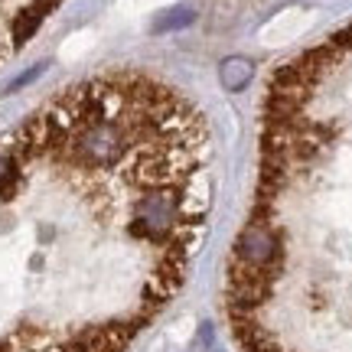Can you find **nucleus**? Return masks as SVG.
<instances>
[{
	"mask_svg": "<svg viewBox=\"0 0 352 352\" xmlns=\"http://www.w3.org/2000/svg\"><path fill=\"white\" fill-rule=\"evenodd\" d=\"M186 23H192V13L189 10H176V13H170L164 23H157V30H170V26H186Z\"/></svg>",
	"mask_w": 352,
	"mask_h": 352,
	"instance_id": "obj_2",
	"label": "nucleus"
},
{
	"mask_svg": "<svg viewBox=\"0 0 352 352\" xmlns=\"http://www.w3.org/2000/svg\"><path fill=\"white\" fill-rule=\"evenodd\" d=\"M254 78V63L245 56H228L226 63L219 65V82L226 91H245Z\"/></svg>",
	"mask_w": 352,
	"mask_h": 352,
	"instance_id": "obj_1",
	"label": "nucleus"
}]
</instances>
